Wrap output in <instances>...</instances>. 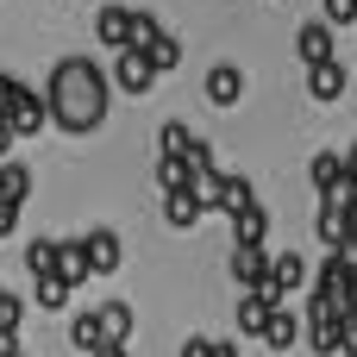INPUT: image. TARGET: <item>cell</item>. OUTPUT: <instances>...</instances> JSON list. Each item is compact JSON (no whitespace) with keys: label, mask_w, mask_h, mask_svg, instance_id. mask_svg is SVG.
I'll list each match as a JSON object with an SVG mask.
<instances>
[{"label":"cell","mask_w":357,"mask_h":357,"mask_svg":"<svg viewBox=\"0 0 357 357\" xmlns=\"http://www.w3.org/2000/svg\"><path fill=\"white\" fill-rule=\"evenodd\" d=\"M345 176H351V182H357V144H351V151H345Z\"/></svg>","instance_id":"cell-35"},{"label":"cell","mask_w":357,"mask_h":357,"mask_svg":"<svg viewBox=\"0 0 357 357\" xmlns=\"http://www.w3.org/2000/svg\"><path fill=\"white\" fill-rule=\"evenodd\" d=\"M13 232H19V207H13V201H0V238H13Z\"/></svg>","instance_id":"cell-30"},{"label":"cell","mask_w":357,"mask_h":357,"mask_svg":"<svg viewBox=\"0 0 357 357\" xmlns=\"http://www.w3.org/2000/svg\"><path fill=\"white\" fill-rule=\"evenodd\" d=\"M232 232H238V245H245V251H264V238H270V207H264V201H251V207L232 220Z\"/></svg>","instance_id":"cell-16"},{"label":"cell","mask_w":357,"mask_h":357,"mask_svg":"<svg viewBox=\"0 0 357 357\" xmlns=\"http://www.w3.org/2000/svg\"><path fill=\"white\" fill-rule=\"evenodd\" d=\"M307 351L314 357H345L351 351V333H345V320L333 314V307H320V301H307Z\"/></svg>","instance_id":"cell-2"},{"label":"cell","mask_w":357,"mask_h":357,"mask_svg":"<svg viewBox=\"0 0 357 357\" xmlns=\"http://www.w3.org/2000/svg\"><path fill=\"white\" fill-rule=\"evenodd\" d=\"M295 339H301V320H295L289 307H270V326H264V345H270V351H289Z\"/></svg>","instance_id":"cell-21"},{"label":"cell","mask_w":357,"mask_h":357,"mask_svg":"<svg viewBox=\"0 0 357 357\" xmlns=\"http://www.w3.org/2000/svg\"><path fill=\"white\" fill-rule=\"evenodd\" d=\"M151 31H163V19H157V13H144V6H132V50H138Z\"/></svg>","instance_id":"cell-28"},{"label":"cell","mask_w":357,"mask_h":357,"mask_svg":"<svg viewBox=\"0 0 357 357\" xmlns=\"http://www.w3.org/2000/svg\"><path fill=\"white\" fill-rule=\"evenodd\" d=\"M94 314H100V326H107V345H126V339H132V320H138L132 301H107V307H94Z\"/></svg>","instance_id":"cell-20"},{"label":"cell","mask_w":357,"mask_h":357,"mask_svg":"<svg viewBox=\"0 0 357 357\" xmlns=\"http://www.w3.org/2000/svg\"><path fill=\"white\" fill-rule=\"evenodd\" d=\"M13 357H25V351H13Z\"/></svg>","instance_id":"cell-39"},{"label":"cell","mask_w":357,"mask_h":357,"mask_svg":"<svg viewBox=\"0 0 357 357\" xmlns=\"http://www.w3.org/2000/svg\"><path fill=\"white\" fill-rule=\"evenodd\" d=\"M107 100H113V82H107V69H100L94 56H63V63L50 69V82H44V113H50V126H63V132H75V138L107 119Z\"/></svg>","instance_id":"cell-1"},{"label":"cell","mask_w":357,"mask_h":357,"mask_svg":"<svg viewBox=\"0 0 357 357\" xmlns=\"http://www.w3.org/2000/svg\"><path fill=\"white\" fill-rule=\"evenodd\" d=\"M295 50H301L307 69H314V63H333V25H326V19H307V25L295 31Z\"/></svg>","instance_id":"cell-8"},{"label":"cell","mask_w":357,"mask_h":357,"mask_svg":"<svg viewBox=\"0 0 357 357\" xmlns=\"http://www.w3.org/2000/svg\"><path fill=\"white\" fill-rule=\"evenodd\" d=\"M188 151H195V132L182 119H163L157 126V157H188Z\"/></svg>","instance_id":"cell-24"},{"label":"cell","mask_w":357,"mask_h":357,"mask_svg":"<svg viewBox=\"0 0 357 357\" xmlns=\"http://www.w3.org/2000/svg\"><path fill=\"white\" fill-rule=\"evenodd\" d=\"M107 82H113L119 94H151V88H157V69L144 63V50H113V69H107Z\"/></svg>","instance_id":"cell-4"},{"label":"cell","mask_w":357,"mask_h":357,"mask_svg":"<svg viewBox=\"0 0 357 357\" xmlns=\"http://www.w3.org/2000/svg\"><path fill=\"white\" fill-rule=\"evenodd\" d=\"M157 188H163V195H176V188H195V169H188V157H157Z\"/></svg>","instance_id":"cell-26"},{"label":"cell","mask_w":357,"mask_h":357,"mask_svg":"<svg viewBox=\"0 0 357 357\" xmlns=\"http://www.w3.org/2000/svg\"><path fill=\"white\" fill-rule=\"evenodd\" d=\"M13 88H19V82H13V75L0 69V119H6V107H13Z\"/></svg>","instance_id":"cell-31"},{"label":"cell","mask_w":357,"mask_h":357,"mask_svg":"<svg viewBox=\"0 0 357 357\" xmlns=\"http://www.w3.org/2000/svg\"><path fill=\"white\" fill-rule=\"evenodd\" d=\"M138 50H144V63H151L157 75H169V69L182 63V38H176V31H151V38L138 44Z\"/></svg>","instance_id":"cell-14"},{"label":"cell","mask_w":357,"mask_h":357,"mask_svg":"<svg viewBox=\"0 0 357 357\" xmlns=\"http://www.w3.org/2000/svg\"><path fill=\"white\" fill-rule=\"evenodd\" d=\"M0 301H6V282H0Z\"/></svg>","instance_id":"cell-37"},{"label":"cell","mask_w":357,"mask_h":357,"mask_svg":"<svg viewBox=\"0 0 357 357\" xmlns=\"http://www.w3.org/2000/svg\"><path fill=\"white\" fill-rule=\"evenodd\" d=\"M320 19H326V25H351V19H357V0H320Z\"/></svg>","instance_id":"cell-29"},{"label":"cell","mask_w":357,"mask_h":357,"mask_svg":"<svg viewBox=\"0 0 357 357\" xmlns=\"http://www.w3.org/2000/svg\"><path fill=\"white\" fill-rule=\"evenodd\" d=\"M295 289H307V257H301V251H276V257H270V276H264V301L282 307Z\"/></svg>","instance_id":"cell-3"},{"label":"cell","mask_w":357,"mask_h":357,"mask_svg":"<svg viewBox=\"0 0 357 357\" xmlns=\"http://www.w3.org/2000/svg\"><path fill=\"white\" fill-rule=\"evenodd\" d=\"M25 270H31V282L50 276V270H56V238H31V245H25Z\"/></svg>","instance_id":"cell-27"},{"label":"cell","mask_w":357,"mask_h":357,"mask_svg":"<svg viewBox=\"0 0 357 357\" xmlns=\"http://www.w3.org/2000/svg\"><path fill=\"white\" fill-rule=\"evenodd\" d=\"M69 295H75V289H69V282L50 270V276H38V289H31V307H44V314H63V307H69Z\"/></svg>","instance_id":"cell-19"},{"label":"cell","mask_w":357,"mask_h":357,"mask_svg":"<svg viewBox=\"0 0 357 357\" xmlns=\"http://www.w3.org/2000/svg\"><path fill=\"white\" fill-rule=\"evenodd\" d=\"M6 126H13V138H38L44 126H50V113H44V94L38 88H13V107H6Z\"/></svg>","instance_id":"cell-5"},{"label":"cell","mask_w":357,"mask_h":357,"mask_svg":"<svg viewBox=\"0 0 357 357\" xmlns=\"http://www.w3.org/2000/svg\"><path fill=\"white\" fill-rule=\"evenodd\" d=\"M270 307H276V301H264V295H245V301H238V333H245V339H264V326H270Z\"/></svg>","instance_id":"cell-25"},{"label":"cell","mask_w":357,"mask_h":357,"mask_svg":"<svg viewBox=\"0 0 357 357\" xmlns=\"http://www.w3.org/2000/svg\"><path fill=\"white\" fill-rule=\"evenodd\" d=\"M307 176H314V188H320V201H339V195H345V182H351V176H345V157H339V151H320Z\"/></svg>","instance_id":"cell-10"},{"label":"cell","mask_w":357,"mask_h":357,"mask_svg":"<svg viewBox=\"0 0 357 357\" xmlns=\"http://www.w3.org/2000/svg\"><path fill=\"white\" fill-rule=\"evenodd\" d=\"M13 144H19V138H13V126H6V119H0V163H6V157H13Z\"/></svg>","instance_id":"cell-33"},{"label":"cell","mask_w":357,"mask_h":357,"mask_svg":"<svg viewBox=\"0 0 357 357\" xmlns=\"http://www.w3.org/2000/svg\"><path fill=\"white\" fill-rule=\"evenodd\" d=\"M82 245H88V264H94V276H113L119 270V257H126V245H119V232H82Z\"/></svg>","instance_id":"cell-11"},{"label":"cell","mask_w":357,"mask_h":357,"mask_svg":"<svg viewBox=\"0 0 357 357\" xmlns=\"http://www.w3.org/2000/svg\"><path fill=\"white\" fill-rule=\"evenodd\" d=\"M182 357H213V339H188V345H182Z\"/></svg>","instance_id":"cell-32"},{"label":"cell","mask_w":357,"mask_h":357,"mask_svg":"<svg viewBox=\"0 0 357 357\" xmlns=\"http://www.w3.org/2000/svg\"><path fill=\"white\" fill-rule=\"evenodd\" d=\"M238 94H245V69L238 63H213L207 69V100L213 107H238Z\"/></svg>","instance_id":"cell-9"},{"label":"cell","mask_w":357,"mask_h":357,"mask_svg":"<svg viewBox=\"0 0 357 357\" xmlns=\"http://www.w3.org/2000/svg\"><path fill=\"white\" fill-rule=\"evenodd\" d=\"M201 201H195V188H176V195H163V220H169V232H195L201 226Z\"/></svg>","instance_id":"cell-12"},{"label":"cell","mask_w":357,"mask_h":357,"mask_svg":"<svg viewBox=\"0 0 357 357\" xmlns=\"http://www.w3.org/2000/svg\"><path fill=\"white\" fill-rule=\"evenodd\" d=\"M94 357H132V351H126V345H100Z\"/></svg>","instance_id":"cell-36"},{"label":"cell","mask_w":357,"mask_h":357,"mask_svg":"<svg viewBox=\"0 0 357 357\" xmlns=\"http://www.w3.org/2000/svg\"><path fill=\"white\" fill-rule=\"evenodd\" d=\"M69 345H75V351H100V345H107V326H100V314H75V320H69Z\"/></svg>","instance_id":"cell-23"},{"label":"cell","mask_w":357,"mask_h":357,"mask_svg":"<svg viewBox=\"0 0 357 357\" xmlns=\"http://www.w3.org/2000/svg\"><path fill=\"white\" fill-rule=\"evenodd\" d=\"M345 357H357V345H351V351H345Z\"/></svg>","instance_id":"cell-38"},{"label":"cell","mask_w":357,"mask_h":357,"mask_svg":"<svg viewBox=\"0 0 357 357\" xmlns=\"http://www.w3.org/2000/svg\"><path fill=\"white\" fill-rule=\"evenodd\" d=\"M56 276H63L69 289L94 282V264H88V245H82V232H75V238H56Z\"/></svg>","instance_id":"cell-6"},{"label":"cell","mask_w":357,"mask_h":357,"mask_svg":"<svg viewBox=\"0 0 357 357\" xmlns=\"http://www.w3.org/2000/svg\"><path fill=\"white\" fill-rule=\"evenodd\" d=\"M257 201V188L245 182V176H220V195H213V213H226V220H238L245 207Z\"/></svg>","instance_id":"cell-15"},{"label":"cell","mask_w":357,"mask_h":357,"mask_svg":"<svg viewBox=\"0 0 357 357\" xmlns=\"http://www.w3.org/2000/svg\"><path fill=\"white\" fill-rule=\"evenodd\" d=\"M264 276H270V257L238 245V251H232V282H238L245 295H264Z\"/></svg>","instance_id":"cell-13"},{"label":"cell","mask_w":357,"mask_h":357,"mask_svg":"<svg viewBox=\"0 0 357 357\" xmlns=\"http://www.w3.org/2000/svg\"><path fill=\"white\" fill-rule=\"evenodd\" d=\"M0 201H13V207H25V201H31V169H25V163H13V157L0 163Z\"/></svg>","instance_id":"cell-22"},{"label":"cell","mask_w":357,"mask_h":357,"mask_svg":"<svg viewBox=\"0 0 357 357\" xmlns=\"http://www.w3.org/2000/svg\"><path fill=\"white\" fill-rule=\"evenodd\" d=\"M307 94H314V100H339V94H345V63H339V56H333V63H314V69H307Z\"/></svg>","instance_id":"cell-18"},{"label":"cell","mask_w":357,"mask_h":357,"mask_svg":"<svg viewBox=\"0 0 357 357\" xmlns=\"http://www.w3.org/2000/svg\"><path fill=\"white\" fill-rule=\"evenodd\" d=\"M213 357H238V339H213Z\"/></svg>","instance_id":"cell-34"},{"label":"cell","mask_w":357,"mask_h":357,"mask_svg":"<svg viewBox=\"0 0 357 357\" xmlns=\"http://www.w3.org/2000/svg\"><path fill=\"white\" fill-rule=\"evenodd\" d=\"M320 245H326V251H345V245H351V213H345L339 201H320Z\"/></svg>","instance_id":"cell-17"},{"label":"cell","mask_w":357,"mask_h":357,"mask_svg":"<svg viewBox=\"0 0 357 357\" xmlns=\"http://www.w3.org/2000/svg\"><path fill=\"white\" fill-rule=\"evenodd\" d=\"M94 38L107 50H132V6H100L94 13Z\"/></svg>","instance_id":"cell-7"}]
</instances>
